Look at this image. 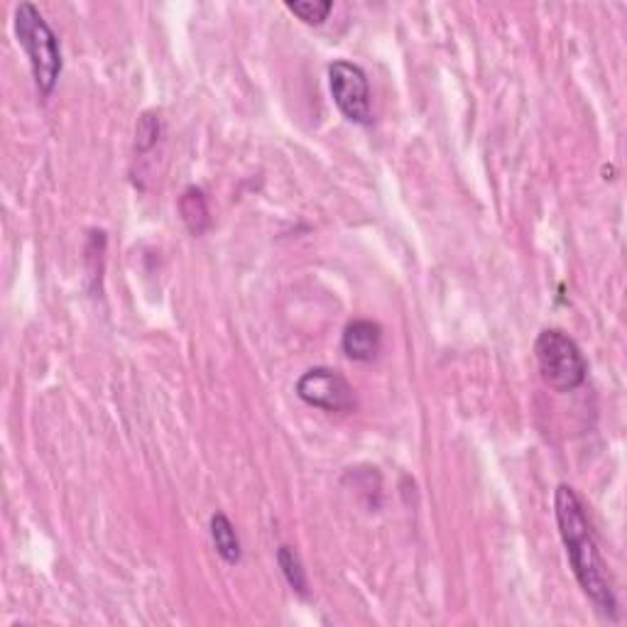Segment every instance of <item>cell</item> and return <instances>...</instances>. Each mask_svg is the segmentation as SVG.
<instances>
[{
    "mask_svg": "<svg viewBox=\"0 0 627 627\" xmlns=\"http://www.w3.org/2000/svg\"><path fill=\"white\" fill-rule=\"evenodd\" d=\"M162 135V121L155 113H143L135 127V150L137 155L150 152Z\"/></svg>",
    "mask_w": 627,
    "mask_h": 627,
    "instance_id": "obj_10",
    "label": "cell"
},
{
    "mask_svg": "<svg viewBox=\"0 0 627 627\" xmlns=\"http://www.w3.org/2000/svg\"><path fill=\"white\" fill-rule=\"evenodd\" d=\"M554 515L558 534H562V542L566 546L568 564H571L578 586H581L583 593L595 603L598 611L605 613L611 620H617V598L613 593L611 581H607L601 549H598L581 497H578L571 485L556 488Z\"/></svg>",
    "mask_w": 627,
    "mask_h": 627,
    "instance_id": "obj_1",
    "label": "cell"
},
{
    "mask_svg": "<svg viewBox=\"0 0 627 627\" xmlns=\"http://www.w3.org/2000/svg\"><path fill=\"white\" fill-rule=\"evenodd\" d=\"M176 209H180L184 225L194 235H201L211 225L209 201H206V194L199 189V186H189V189H184Z\"/></svg>",
    "mask_w": 627,
    "mask_h": 627,
    "instance_id": "obj_7",
    "label": "cell"
},
{
    "mask_svg": "<svg viewBox=\"0 0 627 627\" xmlns=\"http://www.w3.org/2000/svg\"><path fill=\"white\" fill-rule=\"evenodd\" d=\"M211 539H213L216 552H219V556L223 558L225 564L235 566L241 562L243 549H241L238 532H235L233 522L223 513H216L211 517Z\"/></svg>",
    "mask_w": 627,
    "mask_h": 627,
    "instance_id": "obj_8",
    "label": "cell"
},
{
    "mask_svg": "<svg viewBox=\"0 0 627 627\" xmlns=\"http://www.w3.org/2000/svg\"><path fill=\"white\" fill-rule=\"evenodd\" d=\"M341 348L346 353V358L356 362H370L378 358L382 348V329L380 323L370 319H356L343 329Z\"/></svg>",
    "mask_w": 627,
    "mask_h": 627,
    "instance_id": "obj_6",
    "label": "cell"
},
{
    "mask_svg": "<svg viewBox=\"0 0 627 627\" xmlns=\"http://www.w3.org/2000/svg\"><path fill=\"white\" fill-rule=\"evenodd\" d=\"M297 395L309 407L323 411H351L356 407L351 382L331 368H311L297 380Z\"/></svg>",
    "mask_w": 627,
    "mask_h": 627,
    "instance_id": "obj_5",
    "label": "cell"
},
{
    "mask_svg": "<svg viewBox=\"0 0 627 627\" xmlns=\"http://www.w3.org/2000/svg\"><path fill=\"white\" fill-rule=\"evenodd\" d=\"M15 37L33 69L37 91L52 96L54 86L62 76V49L54 29L33 3H20L15 8Z\"/></svg>",
    "mask_w": 627,
    "mask_h": 627,
    "instance_id": "obj_2",
    "label": "cell"
},
{
    "mask_svg": "<svg viewBox=\"0 0 627 627\" xmlns=\"http://www.w3.org/2000/svg\"><path fill=\"white\" fill-rule=\"evenodd\" d=\"M329 88L333 103L346 121L356 125L372 123V103H370V84L366 72L358 64L339 59L329 66Z\"/></svg>",
    "mask_w": 627,
    "mask_h": 627,
    "instance_id": "obj_4",
    "label": "cell"
},
{
    "mask_svg": "<svg viewBox=\"0 0 627 627\" xmlns=\"http://www.w3.org/2000/svg\"><path fill=\"white\" fill-rule=\"evenodd\" d=\"M278 564L282 568L284 581L292 586V591H297L299 595H307V588H309L307 571H304L297 552H294L292 546H280L278 549Z\"/></svg>",
    "mask_w": 627,
    "mask_h": 627,
    "instance_id": "obj_9",
    "label": "cell"
},
{
    "mask_svg": "<svg viewBox=\"0 0 627 627\" xmlns=\"http://www.w3.org/2000/svg\"><path fill=\"white\" fill-rule=\"evenodd\" d=\"M287 10L297 15L302 23L321 25L333 10V3H329V0H287Z\"/></svg>",
    "mask_w": 627,
    "mask_h": 627,
    "instance_id": "obj_11",
    "label": "cell"
},
{
    "mask_svg": "<svg viewBox=\"0 0 627 627\" xmlns=\"http://www.w3.org/2000/svg\"><path fill=\"white\" fill-rule=\"evenodd\" d=\"M534 358L544 385L554 392H574L588 376V362L571 336L558 329H544L534 341Z\"/></svg>",
    "mask_w": 627,
    "mask_h": 627,
    "instance_id": "obj_3",
    "label": "cell"
}]
</instances>
